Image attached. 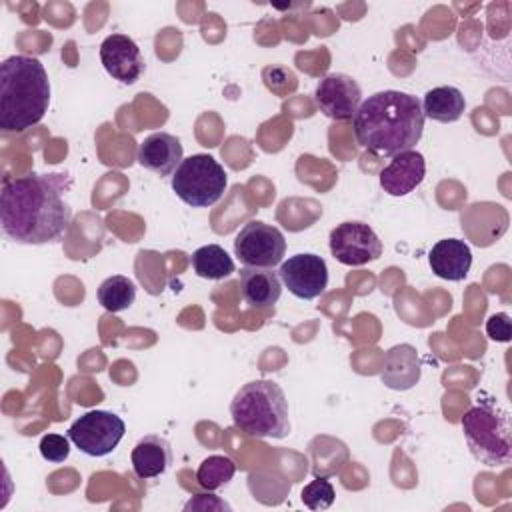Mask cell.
Returning a JSON list of instances; mask_svg holds the SVG:
<instances>
[{
  "mask_svg": "<svg viewBox=\"0 0 512 512\" xmlns=\"http://www.w3.org/2000/svg\"><path fill=\"white\" fill-rule=\"evenodd\" d=\"M182 156L180 140L168 132H154L138 146V162L158 176H172L184 160Z\"/></svg>",
  "mask_w": 512,
  "mask_h": 512,
  "instance_id": "cell-14",
  "label": "cell"
},
{
  "mask_svg": "<svg viewBox=\"0 0 512 512\" xmlns=\"http://www.w3.org/2000/svg\"><path fill=\"white\" fill-rule=\"evenodd\" d=\"M50 106V80L44 64L26 54L8 56L0 64V130L26 132Z\"/></svg>",
  "mask_w": 512,
  "mask_h": 512,
  "instance_id": "cell-3",
  "label": "cell"
},
{
  "mask_svg": "<svg viewBox=\"0 0 512 512\" xmlns=\"http://www.w3.org/2000/svg\"><path fill=\"white\" fill-rule=\"evenodd\" d=\"M314 100L324 116L338 122L354 120L362 104V88L352 76L332 72L318 82L314 90Z\"/></svg>",
  "mask_w": 512,
  "mask_h": 512,
  "instance_id": "cell-11",
  "label": "cell"
},
{
  "mask_svg": "<svg viewBox=\"0 0 512 512\" xmlns=\"http://www.w3.org/2000/svg\"><path fill=\"white\" fill-rule=\"evenodd\" d=\"M486 334L496 342H508L510 340V316L506 312L492 314L486 320Z\"/></svg>",
  "mask_w": 512,
  "mask_h": 512,
  "instance_id": "cell-26",
  "label": "cell"
},
{
  "mask_svg": "<svg viewBox=\"0 0 512 512\" xmlns=\"http://www.w3.org/2000/svg\"><path fill=\"white\" fill-rule=\"evenodd\" d=\"M70 184L66 172H30L4 178L0 192L2 232L16 244L58 242L72 220V208L66 200Z\"/></svg>",
  "mask_w": 512,
  "mask_h": 512,
  "instance_id": "cell-1",
  "label": "cell"
},
{
  "mask_svg": "<svg viewBox=\"0 0 512 512\" xmlns=\"http://www.w3.org/2000/svg\"><path fill=\"white\" fill-rule=\"evenodd\" d=\"M98 302L104 310L108 312H122L130 308L136 300V284L122 274L108 276L100 286H98Z\"/></svg>",
  "mask_w": 512,
  "mask_h": 512,
  "instance_id": "cell-21",
  "label": "cell"
},
{
  "mask_svg": "<svg viewBox=\"0 0 512 512\" xmlns=\"http://www.w3.org/2000/svg\"><path fill=\"white\" fill-rule=\"evenodd\" d=\"M236 474V464L232 458L222 456V454H212L204 458L196 470V482L204 490H218L226 486Z\"/></svg>",
  "mask_w": 512,
  "mask_h": 512,
  "instance_id": "cell-22",
  "label": "cell"
},
{
  "mask_svg": "<svg viewBox=\"0 0 512 512\" xmlns=\"http://www.w3.org/2000/svg\"><path fill=\"white\" fill-rule=\"evenodd\" d=\"M262 76H264L266 88L278 96H286L298 88V80L294 72L284 66H266Z\"/></svg>",
  "mask_w": 512,
  "mask_h": 512,
  "instance_id": "cell-24",
  "label": "cell"
},
{
  "mask_svg": "<svg viewBox=\"0 0 512 512\" xmlns=\"http://www.w3.org/2000/svg\"><path fill=\"white\" fill-rule=\"evenodd\" d=\"M422 376V360L410 344H396L386 350L380 380L392 390H410Z\"/></svg>",
  "mask_w": 512,
  "mask_h": 512,
  "instance_id": "cell-15",
  "label": "cell"
},
{
  "mask_svg": "<svg viewBox=\"0 0 512 512\" xmlns=\"http://www.w3.org/2000/svg\"><path fill=\"white\" fill-rule=\"evenodd\" d=\"M70 438L64 434H46L40 438V454L48 462H64L70 456Z\"/></svg>",
  "mask_w": 512,
  "mask_h": 512,
  "instance_id": "cell-25",
  "label": "cell"
},
{
  "mask_svg": "<svg viewBox=\"0 0 512 512\" xmlns=\"http://www.w3.org/2000/svg\"><path fill=\"white\" fill-rule=\"evenodd\" d=\"M286 252L284 234L266 222L250 220L234 238V254L244 266L274 268Z\"/></svg>",
  "mask_w": 512,
  "mask_h": 512,
  "instance_id": "cell-8",
  "label": "cell"
},
{
  "mask_svg": "<svg viewBox=\"0 0 512 512\" xmlns=\"http://www.w3.org/2000/svg\"><path fill=\"white\" fill-rule=\"evenodd\" d=\"M192 270L206 280H222L234 272V260L218 244H206L194 250Z\"/></svg>",
  "mask_w": 512,
  "mask_h": 512,
  "instance_id": "cell-20",
  "label": "cell"
},
{
  "mask_svg": "<svg viewBox=\"0 0 512 512\" xmlns=\"http://www.w3.org/2000/svg\"><path fill=\"white\" fill-rule=\"evenodd\" d=\"M420 104H422L424 118H430L442 124L456 122L466 108L464 94L454 86H438L428 90Z\"/></svg>",
  "mask_w": 512,
  "mask_h": 512,
  "instance_id": "cell-19",
  "label": "cell"
},
{
  "mask_svg": "<svg viewBox=\"0 0 512 512\" xmlns=\"http://www.w3.org/2000/svg\"><path fill=\"white\" fill-rule=\"evenodd\" d=\"M236 428L252 438H286L290 434L288 400L274 380H252L244 384L230 402Z\"/></svg>",
  "mask_w": 512,
  "mask_h": 512,
  "instance_id": "cell-4",
  "label": "cell"
},
{
  "mask_svg": "<svg viewBox=\"0 0 512 512\" xmlns=\"http://www.w3.org/2000/svg\"><path fill=\"white\" fill-rule=\"evenodd\" d=\"M424 176V156L416 150H408L392 156V162L380 172V186L390 196H406L422 184Z\"/></svg>",
  "mask_w": 512,
  "mask_h": 512,
  "instance_id": "cell-13",
  "label": "cell"
},
{
  "mask_svg": "<svg viewBox=\"0 0 512 512\" xmlns=\"http://www.w3.org/2000/svg\"><path fill=\"white\" fill-rule=\"evenodd\" d=\"M132 470L140 480H152L162 476L172 464L170 442L160 434L142 436L130 454Z\"/></svg>",
  "mask_w": 512,
  "mask_h": 512,
  "instance_id": "cell-17",
  "label": "cell"
},
{
  "mask_svg": "<svg viewBox=\"0 0 512 512\" xmlns=\"http://www.w3.org/2000/svg\"><path fill=\"white\" fill-rule=\"evenodd\" d=\"M124 432L126 424L118 414L108 410H90L70 424L66 436L80 452L100 458L120 444Z\"/></svg>",
  "mask_w": 512,
  "mask_h": 512,
  "instance_id": "cell-7",
  "label": "cell"
},
{
  "mask_svg": "<svg viewBox=\"0 0 512 512\" xmlns=\"http://www.w3.org/2000/svg\"><path fill=\"white\" fill-rule=\"evenodd\" d=\"M470 454L486 466H508L512 462L510 416L494 402L472 406L460 420Z\"/></svg>",
  "mask_w": 512,
  "mask_h": 512,
  "instance_id": "cell-5",
  "label": "cell"
},
{
  "mask_svg": "<svg viewBox=\"0 0 512 512\" xmlns=\"http://www.w3.org/2000/svg\"><path fill=\"white\" fill-rule=\"evenodd\" d=\"M300 498H302L304 506L310 510H326L334 504L336 492H334V486L330 480L316 478L302 488Z\"/></svg>",
  "mask_w": 512,
  "mask_h": 512,
  "instance_id": "cell-23",
  "label": "cell"
},
{
  "mask_svg": "<svg viewBox=\"0 0 512 512\" xmlns=\"http://www.w3.org/2000/svg\"><path fill=\"white\" fill-rule=\"evenodd\" d=\"M240 296L254 308H270L282 296V280L272 268L244 266L240 270Z\"/></svg>",
  "mask_w": 512,
  "mask_h": 512,
  "instance_id": "cell-18",
  "label": "cell"
},
{
  "mask_svg": "<svg viewBox=\"0 0 512 512\" xmlns=\"http://www.w3.org/2000/svg\"><path fill=\"white\" fill-rule=\"evenodd\" d=\"M424 132V112L418 96L382 90L368 96L354 116L356 142L376 156L392 158L414 150Z\"/></svg>",
  "mask_w": 512,
  "mask_h": 512,
  "instance_id": "cell-2",
  "label": "cell"
},
{
  "mask_svg": "<svg viewBox=\"0 0 512 512\" xmlns=\"http://www.w3.org/2000/svg\"><path fill=\"white\" fill-rule=\"evenodd\" d=\"M428 264L438 278L460 282L470 272L472 250L460 238H444L432 246L428 254Z\"/></svg>",
  "mask_w": 512,
  "mask_h": 512,
  "instance_id": "cell-16",
  "label": "cell"
},
{
  "mask_svg": "<svg viewBox=\"0 0 512 512\" xmlns=\"http://www.w3.org/2000/svg\"><path fill=\"white\" fill-rule=\"evenodd\" d=\"M100 62L104 70L122 84H134L144 74V56L138 44L126 34H110L100 44Z\"/></svg>",
  "mask_w": 512,
  "mask_h": 512,
  "instance_id": "cell-12",
  "label": "cell"
},
{
  "mask_svg": "<svg viewBox=\"0 0 512 512\" xmlns=\"http://www.w3.org/2000/svg\"><path fill=\"white\" fill-rule=\"evenodd\" d=\"M228 186L224 166L210 154H192L184 158L172 174V190L192 208H208L216 204Z\"/></svg>",
  "mask_w": 512,
  "mask_h": 512,
  "instance_id": "cell-6",
  "label": "cell"
},
{
  "mask_svg": "<svg viewBox=\"0 0 512 512\" xmlns=\"http://www.w3.org/2000/svg\"><path fill=\"white\" fill-rule=\"evenodd\" d=\"M278 276L282 284L300 300H314L328 288V266L326 260L312 252L290 256L280 264Z\"/></svg>",
  "mask_w": 512,
  "mask_h": 512,
  "instance_id": "cell-10",
  "label": "cell"
},
{
  "mask_svg": "<svg viewBox=\"0 0 512 512\" xmlns=\"http://www.w3.org/2000/svg\"><path fill=\"white\" fill-rule=\"evenodd\" d=\"M330 252L346 266H362L382 256V240L364 222L348 220L332 228Z\"/></svg>",
  "mask_w": 512,
  "mask_h": 512,
  "instance_id": "cell-9",
  "label": "cell"
},
{
  "mask_svg": "<svg viewBox=\"0 0 512 512\" xmlns=\"http://www.w3.org/2000/svg\"><path fill=\"white\" fill-rule=\"evenodd\" d=\"M230 510V504L212 494H198L184 504V510Z\"/></svg>",
  "mask_w": 512,
  "mask_h": 512,
  "instance_id": "cell-27",
  "label": "cell"
}]
</instances>
